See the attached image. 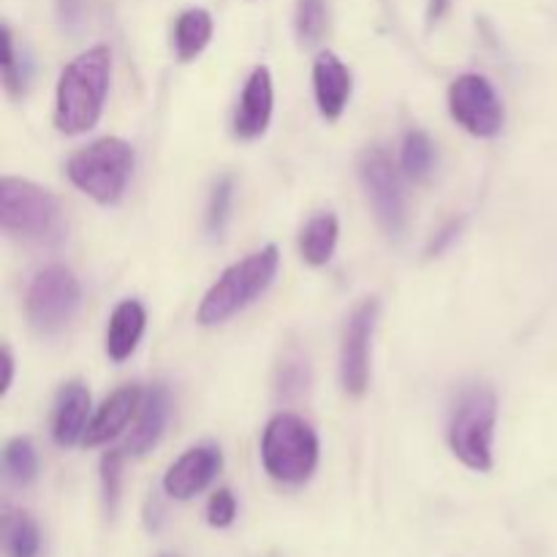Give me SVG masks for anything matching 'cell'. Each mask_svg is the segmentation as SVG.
I'll use <instances>...</instances> for the list:
<instances>
[{
	"label": "cell",
	"instance_id": "26",
	"mask_svg": "<svg viewBox=\"0 0 557 557\" xmlns=\"http://www.w3.org/2000/svg\"><path fill=\"white\" fill-rule=\"evenodd\" d=\"M3 87L11 98H22L27 90V82H30V69H27L25 60L16 58L14 49V36H11L9 25H3Z\"/></svg>",
	"mask_w": 557,
	"mask_h": 557
},
{
	"label": "cell",
	"instance_id": "15",
	"mask_svg": "<svg viewBox=\"0 0 557 557\" xmlns=\"http://www.w3.org/2000/svg\"><path fill=\"white\" fill-rule=\"evenodd\" d=\"M169 417H172V395L163 384H152L141 397L139 413H136V424L131 428L128 441H125V451L134 457L147 455L158 446V441L166 433Z\"/></svg>",
	"mask_w": 557,
	"mask_h": 557
},
{
	"label": "cell",
	"instance_id": "28",
	"mask_svg": "<svg viewBox=\"0 0 557 557\" xmlns=\"http://www.w3.org/2000/svg\"><path fill=\"white\" fill-rule=\"evenodd\" d=\"M237 520V498L232 490H218L207 504V522L212 528H228Z\"/></svg>",
	"mask_w": 557,
	"mask_h": 557
},
{
	"label": "cell",
	"instance_id": "27",
	"mask_svg": "<svg viewBox=\"0 0 557 557\" xmlns=\"http://www.w3.org/2000/svg\"><path fill=\"white\" fill-rule=\"evenodd\" d=\"M123 460H125V449H109L107 455L101 457V493H103V504H107L109 515L117 509L120 504V490H123Z\"/></svg>",
	"mask_w": 557,
	"mask_h": 557
},
{
	"label": "cell",
	"instance_id": "5",
	"mask_svg": "<svg viewBox=\"0 0 557 557\" xmlns=\"http://www.w3.org/2000/svg\"><path fill=\"white\" fill-rule=\"evenodd\" d=\"M134 147L117 136H103L76 150L65 163L71 183L103 207L117 205L134 174Z\"/></svg>",
	"mask_w": 557,
	"mask_h": 557
},
{
	"label": "cell",
	"instance_id": "21",
	"mask_svg": "<svg viewBox=\"0 0 557 557\" xmlns=\"http://www.w3.org/2000/svg\"><path fill=\"white\" fill-rule=\"evenodd\" d=\"M435 161H438V152H435L433 139L419 128L408 131L400 150V163L406 177L413 180V183H424L433 174Z\"/></svg>",
	"mask_w": 557,
	"mask_h": 557
},
{
	"label": "cell",
	"instance_id": "25",
	"mask_svg": "<svg viewBox=\"0 0 557 557\" xmlns=\"http://www.w3.org/2000/svg\"><path fill=\"white\" fill-rule=\"evenodd\" d=\"M294 27L305 47H313L324 38L326 30V3L324 0H297V16Z\"/></svg>",
	"mask_w": 557,
	"mask_h": 557
},
{
	"label": "cell",
	"instance_id": "14",
	"mask_svg": "<svg viewBox=\"0 0 557 557\" xmlns=\"http://www.w3.org/2000/svg\"><path fill=\"white\" fill-rule=\"evenodd\" d=\"M141 397L145 392L136 384L120 386L114 389L107 400L98 406V411L92 413L90 424H87V433L82 444L85 446H103L109 441H114L117 435H123V430L128 428L131 419H136L141 406Z\"/></svg>",
	"mask_w": 557,
	"mask_h": 557
},
{
	"label": "cell",
	"instance_id": "22",
	"mask_svg": "<svg viewBox=\"0 0 557 557\" xmlns=\"http://www.w3.org/2000/svg\"><path fill=\"white\" fill-rule=\"evenodd\" d=\"M5 482L14 487H30L38 479V455L30 438H11L3 449Z\"/></svg>",
	"mask_w": 557,
	"mask_h": 557
},
{
	"label": "cell",
	"instance_id": "24",
	"mask_svg": "<svg viewBox=\"0 0 557 557\" xmlns=\"http://www.w3.org/2000/svg\"><path fill=\"white\" fill-rule=\"evenodd\" d=\"M310 386V364L302 351H288L283 362L277 364L275 392L281 400H297Z\"/></svg>",
	"mask_w": 557,
	"mask_h": 557
},
{
	"label": "cell",
	"instance_id": "29",
	"mask_svg": "<svg viewBox=\"0 0 557 557\" xmlns=\"http://www.w3.org/2000/svg\"><path fill=\"white\" fill-rule=\"evenodd\" d=\"M462 223H466V221H462V218H455V221L446 223L444 228H438V234H435V237L430 239V245H428V250H424V256L435 259V256L446 253V250H449V245L457 243V237H460Z\"/></svg>",
	"mask_w": 557,
	"mask_h": 557
},
{
	"label": "cell",
	"instance_id": "2",
	"mask_svg": "<svg viewBox=\"0 0 557 557\" xmlns=\"http://www.w3.org/2000/svg\"><path fill=\"white\" fill-rule=\"evenodd\" d=\"M277 270H281V250L275 245H267V248L234 261L205 294L199 310H196V321L201 326L226 324L228 319L250 308L256 299L264 297L267 288L275 283Z\"/></svg>",
	"mask_w": 557,
	"mask_h": 557
},
{
	"label": "cell",
	"instance_id": "6",
	"mask_svg": "<svg viewBox=\"0 0 557 557\" xmlns=\"http://www.w3.org/2000/svg\"><path fill=\"white\" fill-rule=\"evenodd\" d=\"M261 466L277 484L299 487L319 466V435L297 413H275L261 435Z\"/></svg>",
	"mask_w": 557,
	"mask_h": 557
},
{
	"label": "cell",
	"instance_id": "12",
	"mask_svg": "<svg viewBox=\"0 0 557 557\" xmlns=\"http://www.w3.org/2000/svg\"><path fill=\"white\" fill-rule=\"evenodd\" d=\"M272 107H275V90H272V74L267 65H256L239 96L237 112H234L232 131L237 139L253 141L264 136L270 128Z\"/></svg>",
	"mask_w": 557,
	"mask_h": 557
},
{
	"label": "cell",
	"instance_id": "23",
	"mask_svg": "<svg viewBox=\"0 0 557 557\" xmlns=\"http://www.w3.org/2000/svg\"><path fill=\"white\" fill-rule=\"evenodd\" d=\"M234 190H237V185H234L232 174H223V177H218L215 185H212L205 212V228L212 239H221L223 234H226L234 210Z\"/></svg>",
	"mask_w": 557,
	"mask_h": 557
},
{
	"label": "cell",
	"instance_id": "19",
	"mask_svg": "<svg viewBox=\"0 0 557 557\" xmlns=\"http://www.w3.org/2000/svg\"><path fill=\"white\" fill-rule=\"evenodd\" d=\"M212 38V16L205 9H185L174 22V54L180 63H190L207 49Z\"/></svg>",
	"mask_w": 557,
	"mask_h": 557
},
{
	"label": "cell",
	"instance_id": "8",
	"mask_svg": "<svg viewBox=\"0 0 557 557\" xmlns=\"http://www.w3.org/2000/svg\"><path fill=\"white\" fill-rule=\"evenodd\" d=\"M359 180H362L364 196H368L373 215L379 226L389 237H400L406 232L408 207L406 190L397 166L392 163L389 152L384 147H368L359 156Z\"/></svg>",
	"mask_w": 557,
	"mask_h": 557
},
{
	"label": "cell",
	"instance_id": "3",
	"mask_svg": "<svg viewBox=\"0 0 557 557\" xmlns=\"http://www.w3.org/2000/svg\"><path fill=\"white\" fill-rule=\"evenodd\" d=\"M495 424H498V397L490 386L471 384L457 395L451 406L449 449L466 468L487 473L493 468Z\"/></svg>",
	"mask_w": 557,
	"mask_h": 557
},
{
	"label": "cell",
	"instance_id": "18",
	"mask_svg": "<svg viewBox=\"0 0 557 557\" xmlns=\"http://www.w3.org/2000/svg\"><path fill=\"white\" fill-rule=\"evenodd\" d=\"M337 237H341V223H337V218L332 212H319L299 232V256L310 267H324L335 256Z\"/></svg>",
	"mask_w": 557,
	"mask_h": 557
},
{
	"label": "cell",
	"instance_id": "9",
	"mask_svg": "<svg viewBox=\"0 0 557 557\" xmlns=\"http://www.w3.org/2000/svg\"><path fill=\"white\" fill-rule=\"evenodd\" d=\"M449 114L462 131L479 139H493L504 131V103L493 82L482 74H460L449 87Z\"/></svg>",
	"mask_w": 557,
	"mask_h": 557
},
{
	"label": "cell",
	"instance_id": "7",
	"mask_svg": "<svg viewBox=\"0 0 557 557\" xmlns=\"http://www.w3.org/2000/svg\"><path fill=\"white\" fill-rule=\"evenodd\" d=\"M82 308V286L63 264H49L36 272L25 294V313L38 335H60L69 330Z\"/></svg>",
	"mask_w": 557,
	"mask_h": 557
},
{
	"label": "cell",
	"instance_id": "20",
	"mask_svg": "<svg viewBox=\"0 0 557 557\" xmlns=\"http://www.w3.org/2000/svg\"><path fill=\"white\" fill-rule=\"evenodd\" d=\"M5 557H38L41 553V531L36 520L25 511H11L3 520Z\"/></svg>",
	"mask_w": 557,
	"mask_h": 557
},
{
	"label": "cell",
	"instance_id": "4",
	"mask_svg": "<svg viewBox=\"0 0 557 557\" xmlns=\"http://www.w3.org/2000/svg\"><path fill=\"white\" fill-rule=\"evenodd\" d=\"M0 226L25 243H54L63 237V207L44 185L22 177L0 180Z\"/></svg>",
	"mask_w": 557,
	"mask_h": 557
},
{
	"label": "cell",
	"instance_id": "10",
	"mask_svg": "<svg viewBox=\"0 0 557 557\" xmlns=\"http://www.w3.org/2000/svg\"><path fill=\"white\" fill-rule=\"evenodd\" d=\"M379 299L368 297L351 310L341 341V384L348 397H362L370 386L373 335L379 324Z\"/></svg>",
	"mask_w": 557,
	"mask_h": 557
},
{
	"label": "cell",
	"instance_id": "17",
	"mask_svg": "<svg viewBox=\"0 0 557 557\" xmlns=\"http://www.w3.org/2000/svg\"><path fill=\"white\" fill-rule=\"evenodd\" d=\"M147 326V310L139 299H123L112 310L107 324V357L114 364H123L125 359L134 357L139 348L141 335Z\"/></svg>",
	"mask_w": 557,
	"mask_h": 557
},
{
	"label": "cell",
	"instance_id": "1",
	"mask_svg": "<svg viewBox=\"0 0 557 557\" xmlns=\"http://www.w3.org/2000/svg\"><path fill=\"white\" fill-rule=\"evenodd\" d=\"M109 82H112V52L101 44L76 54L65 65L54 90V125L60 134H87L101 120Z\"/></svg>",
	"mask_w": 557,
	"mask_h": 557
},
{
	"label": "cell",
	"instance_id": "11",
	"mask_svg": "<svg viewBox=\"0 0 557 557\" xmlns=\"http://www.w3.org/2000/svg\"><path fill=\"white\" fill-rule=\"evenodd\" d=\"M223 468V455L215 444L190 446L163 473V493L174 500H190L205 493Z\"/></svg>",
	"mask_w": 557,
	"mask_h": 557
},
{
	"label": "cell",
	"instance_id": "30",
	"mask_svg": "<svg viewBox=\"0 0 557 557\" xmlns=\"http://www.w3.org/2000/svg\"><path fill=\"white\" fill-rule=\"evenodd\" d=\"M58 20L63 30H79L82 22H85V0H58Z\"/></svg>",
	"mask_w": 557,
	"mask_h": 557
},
{
	"label": "cell",
	"instance_id": "13",
	"mask_svg": "<svg viewBox=\"0 0 557 557\" xmlns=\"http://www.w3.org/2000/svg\"><path fill=\"white\" fill-rule=\"evenodd\" d=\"M90 408V389L82 381H69L60 386L52 408V441L60 449H71L85 441L87 424L92 419Z\"/></svg>",
	"mask_w": 557,
	"mask_h": 557
},
{
	"label": "cell",
	"instance_id": "16",
	"mask_svg": "<svg viewBox=\"0 0 557 557\" xmlns=\"http://www.w3.org/2000/svg\"><path fill=\"white\" fill-rule=\"evenodd\" d=\"M313 92L324 120H341L351 101V71L335 52H321L313 63Z\"/></svg>",
	"mask_w": 557,
	"mask_h": 557
},
{
	"label": "cell",
	"instance_id": "32",
	"mask_svg": "<svg viewBox=\"0 0 557 557\" xmlns=\"http://www.w3.org/2000/svg\"><path fill=\"white\" fill-rule=\"evenodd\" d=\"M451 0H430L428 3V22L430 25H435V22H441L446 16V11H449Z\"/></svg>",
	"mask_w": 557,
	"mask_h": 557
},
{
	"label": "cell",
	"instance_id": "31",
	"mask_svg": "<svg viewBox=\"0 0 557 557\" xmlns=\"http://www.w3.org/2000/svg\"><path fill=\"white\" fill-rule=\"evenodd\" d=\"M0 368H3V381H0V395L11 389V381H14V357H11L9 346H3L0 351Z\"/></svg>",
	"mask_w": 557,
	"mask_h": 557
}]
</instances>
